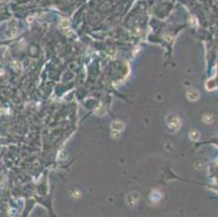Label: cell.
Segmentation results:
<instances>
[{
    "label": "cell",
    "mask_w": 218,
    "mask_h": 217,
    "mask_svg": "<svg viewBox=\"0 0 218 217\" xmlns=\"http://www.w3.org/2000/svg\"><path fill=\"white\" fill-rule=\"evenodd\" d=\"M166 123H167L168 127L174 130L179 129L180 126H181V121H180V118L178 117V115L173 114V113L167 115V117H166Z\"/></svg>",
    "instance_id": "1"
},
{
    "label": "cell",
    "mask_w": 218,
    "mask_h": 217,
    "mask_svg": "<svg viewBox=\"0 0 218 217\" xmlns=\"http://www.w3.org/2000/svg\"><path fill=\"white\" fill-rule=\"evenodd\" d=\"M187 98L190 101H196L200 98V92L196 89H194V88H191V89L187 91Z\"/></svg>",
    "instance_id": "2"
},
{
    "label": "cell",
    "mask_w": 218,
    "mask_h": 217,
    "mask_svg": "<svg viewBox=\"0 0 218 217\" xmlns=\"http://www.w3.org/2000/svg\"><path fill=\"white\" fill-rule=\"evenodd\" d=\"M112 126V129L113 130H116V132H122V130L125 128V125H124L123 122H121V121H114V122H112L111 124Z\"/></svg>",
    "instance_id": "3"
},
{
    "label": "cell",
    "mask_w": 218,
    "mask_h": 217,
    "mask_svg": "<svg viewBox=\"0 0 218 217\" xmlns=\"http://www.w3.org/2000/svg\"><path fill=\"white\" fill-rule=\"evenodd\" d=\"M190 139L193 140V141H198L200 139V132L198 130H191L190 132Z\"/></svg>",
    "instance_id": "4"
},
{
    "label": "cell",
    "mask_w": 218,
    "mask_h": 217,
    "mask_svg": "<svg viewBox=\"0 0 218 217\" xmlns=\"http://www.w3.org/2000/svg\"><path fill=\"white\" fill-rule=\"evenodd\" d=\"M203 121L206 123V124H211V123L214 122V116L212 114H204Z\"/></svg>",
    "instance_id": "5"
},
{
    "label": "cell",
    "mask_w": 218,
    "mask_h": 217,
    "mask_svg": "<svg viewBox=\"0 0 218 217\" xmlns=\"http://www.w3.org/2000/svg\"><path fill=\"white\" fill-rule=\"evenodd\" d=\"M138 199H139L138 193H131V194L128 195V198H127V201H130V200H131V202H133V203H136L137 201H138Z\"/></svg>",
    "instance_id": "6"
},
{
    "label": "cell",
    "mask_w": 218,
    "mask_h": 217,
    "mask_svg": "<svg viewBox=\"0 0 218 217\" xmlns=\"http://www.w3.org/2000/svg\"><path fill=\"white\" fill-rule=\"evenodd\" d=\"M112 137H113V138H118L119 137V132H116V130H114V132H112Z\"/></svg>",
    "instance_id": "7"
}]
</instances>
